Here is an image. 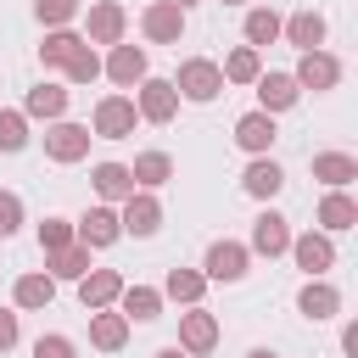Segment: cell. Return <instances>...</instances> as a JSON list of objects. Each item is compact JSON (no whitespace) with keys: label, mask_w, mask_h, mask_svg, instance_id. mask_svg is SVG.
I'll return each instance as SVG.
<instances>
[{"label":"cell","mask_w":358,"mask_h":358,"mask_svg":"<svg viewBox=\"0 0 358 358\" xmlns=\"http://www.w3.org/2000/svg\"><path fill=\"white\" fill-rule=\"evenodd\" d=\"M34 358H78V341H73V336H62V330H50V336H39V341H34Z\"/></svg>","instance_id":"obj_39"},{"label":"cell","mask_w":358,"mask_h":358,"mask_svg":"<svg viewBox=\"0 0 358 358\" xmlns=\"http://www.w3.org/2000/svg\"><path fill=\"white\" fill-rule=\"evenodd\" d=\"M341 73H347V67H341V56H330L324 45H319V50H302V62L291 67V78H296V90H302V95H308V90H313V95H330V90L341 84Z\"/></svg>","instance_id":"obj_9"},{"label":"cell","mask_w":358,"mask_h":358,"mask_svg":"<svg viewBox=\"0 0 358 358\" xmlns=\"http://www.w3.org/2000/svg\"><path fill=\"white\" fill-rule=\"evenodd\" d=\"M62 78H67V90H73V84H95V78H101V50H95V45H84V50L62 67Z\"/></svg>","instance_id":"obj_36"},{"label":"cell","mask_w":358,"mask_h":358,"mask_svg":"<svg viewBox=\"0 0 358 358\" xmlns=\"http://www.w3.org/2000/svg\"><path fill=\"white\" fill-rule=\"evenodd\" d=\"M117 218H123V235L151 241V235L162 229V201H157V190H134V196H123V201H117Z\"/></svg>","instance_id":"obj_13"},{"label":"cell","mask_w":358,"mask_h":358,"mask_svg":"<svg viewBox=\"0 0 358 358\" xmlns=\"http://www.w3.org/2000/svg\"><path fill=\"white\" fill-rule=\"evenodd\" d=\"M90 185H95V196H101V201H112V207H117L123 196H134V190H140V185H134V173H129V162H95V168H90Z\"/></svg>","instance_id":"obj_26"},{"label":"cell","mask_w":358,"mask_h":358,"mask_svg":"<svg viewBox=\"0 0 358 358\" xmlns=\"http://www.w3.org/2000/svg\"><path fill=\"white\" fill-rule=\"evenodd\" d=\"M151 358H190V352H179V347H157Z\"/></svg>","instance_id":"obj_42"},{"label":"cell","mask_w":358,"mask_h":358,"mask_svg":"<svg viewBox=\"0 0 358 358\" xmlns=\"http://www.w3.org/2000/svg\"><path fill=\"white\" fill-rule=\"evenodd\" d=\"M280 39H285V45H296V50H319V45L330 39V22H324V11L302 6V11H291V17L280 22Z\"/></svg>","instance_id":"obj_18"},{"label":"cell","mask_w":358,"mask_h":358,"mask_svg":"<svg viewBox=\"0 0 358 358\" xmlns=\"http://www.w3.org/2000/svg\"><path fill=\"white\" fill-rule=\"evenodd\" d=\"M246 358H280V352H274V347H252Z\"/></svg>","instance_id":"obj_43"},{"label":"cell","mask_w":358,"mask_h":358,"mask_svg":"<svg viewBox=\"0 0 358 358\" xmlns=\"http://www.w3.org/2000/svg\"><path fill=\"white\" fill-rule=\"evenodd\" d=\"M173 90H179V101H190V106H213V101L224 95V73H218L213 56H185L179 73H173Z\"/></svg>","instance_id":"obj_1"},{"label":"cell","mask_w":358,"mask_h":358,"mask_svg":"<svg viewBox=\"0 0 358 358\" xmlns=\"http://www.w3.org/2000/svg\"><path fill=\"white\" fill-rule=\"evenodd\" d=\"M285 246H291V218L285 213H274V207H263L257 218H252V235H246V252L252 257H285Z\"/></svg>","instance_id":"obj_11"},{"label":"cell","mask_w":358,"mask_h":358,"mask_svg":"<svg viewBox=\"0 0 358 358\" xmlns=\"http://www.w3.org/2000/svg\"><path fill=\"white\" fill-rule=\"evenodd\" d=\"M129 324H151V319H162V291L157 285H129L123 280V291H117V302H112Z\"/></svg>","instance_id":"obj_24"},{"label":"cell","mask_w":358,"mask_h":358,"mask_svg":"<svg viewBox=\"0 0 358 358\" xmlns=\"http://www.w3.org/2000/svg\"><path fill=\"white\" fill-rule=\"evenodd\" d=\"M22 224H28V213H22V196H17V190H0V241H11Z\"/></svg>","instance_id":"obj_38"},{"label":"cell","mask_w":358,"mask_h":358,"mask_svg":"<svg viewBox=\"0 0 358 358\" xmlns=\"http://www.w3.org/2000/svg\"><path fill=\"white\" fill-rule=\"evenodd\" d=\"M134 112H140V123H173L179 117V90H173V78H140L134 84Z\"/></svg>","instance_id":"obj_6"},{"label":"cell","mask_w":358,"mask_h":358,"mask_svg":"<svg viewBox=\"0 0 358 358\" xmlns=\"http://www.w3.org/2000/svg\"><path fill=\"white\" fill-rule=\"evenodd\" d=\"M280 11L274 6H246V22H241V39L252 45V50H268V45H280Z\"/></svg>","instance_id":"obj_28"},{"label":"cell","mask_w":358,"mask_h":358,"mask_svg":"<svg viewBox=\"0 0 358 358\" xmlns=\"http://www.w3.org/2000/svg\"><path fill=\"white\" fill-rule=\"evenodd\" d=\"M145 73H151V56H145V45H129V39L106 45V56H101V78H112L117 90H134Z\"/></svg>","instance_id":"obj_8"},{"label":"cell","mask_w":358,"mask_h":358,"mask_svg":"<svg viewBox=\"0 0 358 358\" xmlns=\"http://www.w3.org/2000/svg\"><path fill=\"white\" fill-rule=\"evenodd\" d=\"M22 341V324H17V308H0V358Z\"/></svg>","instance_id":"obj_40"},{"label":"cell","mask_w":358,"mask_h":358,"mask_svg":"<svg viewBox=\"0 0 358 358\" xmlns=\"http://www.w3.org/2000/svg\"><path fill=\"white\" fill-rule=\"evenodd\" d=\"M157 291H162V302H179V308H196V302L207 296V274H201V268H168Z\"/></svg>","instance_id":"obj_27"},{"label":"cell","mask_w":358,"mask_h":358,"mask_svg":"<svg viewBox=\"0 0 358 358\" xmlns=\"http://www.w3.org/2000/svg\"><path fill=\"white\" fill-rule=\"evenodd\" d=\"M22 145H28V117H22V106H0V151L17 157Z\"/></svg>","instance_id":"obj_34"},{"label":"cell","mask_w":358,"mask_h":358,"mask_svg":"<svg viewBox=\"0 0 358 358\" xmlns=\"http://www.w3.org/2000/svg\"><path fill=\"white\" fill-rule=\"evenodd\" d=\"M90 123H73V117H56V123H45V157L50 162H62V168H73V162H84L90 157Z\"/></svg>","instance_id":"obj_7"},{"label":"cell","mask_w":358,"mask_h":358,"mask_svg":"<svg viewBox=\"0 0 358 358\" xmlns=\"http://www.w3.org/2000/svg\"><path fill=\"white\" fill-rule=\"evenodd\" d=\"M274 140H280L274 112L252 106V112H241V117H235V145H241L246 157H268V151H274Z\"/></svg>","instance_id":"obj_14"},{"label":"cell","mask_w":358,"mask_h":358,"mask_svg":"<svg viewBox=\"0 0 358 358\" xmlns=\"http://www.w3.org/2000/svg\"><path fill=\"white\" fill-rule=\"evenodd\" d=\"M218 73H224V84H252V78L263 73V50H252V45H235V50L218 62Z\"/></svg>","instance_id":"obj_33"},{"label":"cell","mask_w":358,"mask_h":358,"mask_svg":"<svg viewBox=\"0 0 358 358\" xmlns=\"http://www.w3.org/2000/svg\"><path fill=\"white\" fill-rule=\"evenodd\" d=\"M117 291H123V274H117V268H90V274L78 280V302H84V313H90V308H112Z\"/></svg>","instance_id":"obj_30"},{"label":"cell","mask_w":358,"mask_h":358,"mask_svg":"<svg viewBox=\"0 0 358 358\" xmlns=\"http://www.w3.org/2000/svg\"><path fill=\"white\" fill-rule=\"evenodd\" d=\"M313 179L324 185V190H347L352 179H358V157L352 151H313Z\"/></svg>","instance_id":"obj_25"},{"label":"cell","mask_w":358,"mask_h":358,"mask_svg":"<svg viewBox=\"0 0 358 358\" xmlns=\"http://www.w3.org/2000/svg\"><path fill=\"white\" fill-rule=\"evenodd\" d=\"M73 235H78V246H90V252H106V246L123 241V218H117L112 201H95V207H84V213L73 218Z\"/></svg>","instance_id":"obj_4"},{"label":"cell","mask_w":358,"mask_h":358,"mask_svg":"<svg viewBox=\"0 0 358 358\" xmlns=\"http://www.w3.org/2000/svg\"><path fill=\"white\" fill-rule=\"evenodd\" d=\"M241 190H246L252 201H274V196L285 190V168H280L274 157H252L246 173H241Z\"/></svg>","instance_id":"obj_23"},{"label":"cell","mask_w":358,"mask_h":358,"mask_svg":"<svg viewBox=\"0 0 358 358\" xmlns=\"http://www.w3.org/2000/svg\"><path fill=\"white\" fill-rule=\"evenodd\" d=\"M246 268H252L246 241H229V235L207 241V252H201V274H207V285H235V280H246Z\"/></svg>","instance_id":"obj_2"},{"label":"cell","mask_w":358,"mask_h":358,"mask_svg":"<svg viewBox=\"0 0 358 358\" xmlns=\"http://www.w3.org/2000/svg\"><path fill=\"white\" fill-rule=\"evenodd\" d=\"M352 224H358V201H352L347 190H324L319 207H313V229H324V235H347Z\"/></svg>","instance_id":"obj_21"},{"label":"cell","mask_w":358,"mask_h":358,"mask_svg":"<svg viewBox=\"0 0 358 358\" xmlns=\"http://www.w3.org/2000/svg\"><path fill=\"white\" fill-rule=\"evenodd\" d=\"M296 313H302L308 324H330V319L341 313V291L330 285V274L302 280V291H296Z\"/></svg>","instance_id":"obj_17"},{"label":"cell","mask_w":358,"mask_h":358,"mask_svg":"<svg viewBox=\"0 0 358 358\" xmlns=\"http://www.w3.org/2000/svg\"><path fill=\"white\" fill-rule=\"evenodd\" d=\"M218 6H246V0H218Z\"/></svg>","instance_id":"obj_45"},{"label":"cell","mask_w":358,"mask_h":358,"mask_svg":"<svg viewBox=\"0 0 358 358\" xmlns=\"http://www.w3.org/2000/svg\"><path fill=\"white\" fill-rule=\"evenodd\" d=\"M67 101H73V90H67V84L39 78V84L22 95V117H28V123H56V117H67Z\"/></svg>","instance_id":"obj_16"},{"label":"cell","mask_w":358,"mask_h":358,"mask_svg":"<svg viewBox=\"0 0 358 358\" xmlns=\"http://www.w3.org/2000/svg\"><path fill=\"white\" fill-rule=\"evenodd\" d=\"M185 22H190V11H179L173 0H151V6L140 11L145 45H179V39H185Z\"/></svg>","instance_id":"obj_12"},{"label":"cell","mask_w":358,"mask_h":358,"mask_svg":"<svg viewBox=\"0 0 358 358\" xmlns=\"http://www.w3.org/2000/svg\"><path fill=\"white\" fill-rule=\"evenodd\" d=\"M50 302H56V280H50L45 268H28V274L11 280V308H17V313H45Z\"/></svg>","instance_id":"obj_19"},{"label":"cell","mask_w":358,"mask_h":358,"mask_svg":"<svg viewBox=\"0 0 358 358\" xmlns=\"http://www.w3.org/2000/svg\"><path fill=\"white\" fill-rule=\"evenodd\" d=\"M252 90H257V106H263V112H274V117H280V112H291V106L302 101V90H296V78H291V73H257V78H252Z\"/></svg>","instance_id":"obj_22"},{"label":"cell","mask_w":358,"mask_h":358,"mask_svg":"<svg viewBox=\"0 0 358 358\" xmlns=\"http://www.w3.org/2000/svg\"><path fill=\"white\" fill-rule=\"evenodd\" d=\"M84 45H90V39H84L78 28H45V39H39V62H45V67H67Z\"/></svg>","instance_id":"obj_31"},{"label":"cell","mask_w":358,"mask_h":358,"mask_svg":"<svg viewBox=\"0 0 358 358\" xmlns=\"http://www.w3.org/2000/svg\"><path fill=\"white\" fill-rule=\"evenodd\" d=\"M285 257L302 268V280H319V274L336 268V235H324V229H302V235H291Z\"/></svg>","instance_id":"obj_5"},{"label":"cell","mask_w":358,"mask_h":358,"mask_svg":"<svg viewBox=\"0 0 358 358\" xmlns=\"http://www.w3.org/2000/svg\"><path fill=\"white\" fill-rule=\"evenodd\" d=\"M140 129V112H134V95H101L95 112H90V134L95 140H129Z\"/></svg>","instance_id":"obj_3"},{"label":"cell","mask_w":358,"mask_h":358,"mask_svg":"<svg viewBox=\"0 0 358 358\" xmlns=\"http://www.w3.org/2000/svg\"><path fill=\"white\" fill-rule=\"evenodd\" d=\"M173 6H179V11H190V6H201V0H173Z\"/></svg>","instance_id":"obj_44"},{"label":"cell","mask_w":358,"mask_h":358,"mask_svg":"<svg viewBox=\"0 0 358 358\" xmlns=\"http://www.w3.org/2000/svg\"><path fill=\"white\" fill-rule=\"evenodd\" d=\"M90 268H95V263H90V246H78V241H73V246H62V252H45V274H50L56 285H62V280H67V285H78Z\"/></svg>","instance_id":"obj_29"},{"label":"cell","mask_w":358,"mask_h":358,"mask_svg":"<svg viewBox=\"0 0 358 358\" xmlns=\"http://www.w3.org/2000/svg\"><path fill=\"white\" fill-rule=\"evenodd\" d=\"M129 34V11L117 6V0H90V11H84V39L90 45H117Z\"/></svg>","instance_id":"obj_15"},{"label":"cell","mask_w":358,"mask_h":358,"mask_svg":"<svg viewBox=\"0 0 358 358\" xmlns=\"http://www.w3.org/2000/svg\"><path fill=\"white\" fill-rule=\"evenodd\" d=\"M129 336H134V324L117 308H90V347L95 352H123Z\"/></svg>","instance_id":"obj_20"},{"label":"cell","mask_w":358,"mask_h":358,"mask_svg":"<svg viewBox=\"0 0 358 358\" xmlns=\"http://www.w3.org/2000/svg\"><path fill=\"white\" fill-rule=\"evenodd\" d=\"M341 352H347V358H358V324H352V319L341 324Z\"/></svg>","instance_id":"obj_41"},{"label":"cell","mask_w":358,"mask_h":358,"mask_svg":"<svg viewBox=\"0 0 358 358\" xmlns=\"http://www.w3.org/2000/svg\"><path fill=\"white\" fill-rule=\"evenodd\" d=\"M84 11V0H34L39 28H73V17Z\"/></svg>","instance_id":"obj_35"},{"label":"cell","mask_w":358,"mask_h":358,"mask_svg":"<svg viewBox=\"0 0 358 358\" xmlns=\"http://www.w3.org/2000/svg\"><path fill=\"white\" fill-rule=\"evenodd\" d=\"M218 336H224V330H218V313H207V308L196 302V308L179 313V341H173V347L190 352V358H207V352H218Z\"/></svg>","instance_id":"obj_10"},{"label":"cell","mask_w":358,"mask_h":358,"mask_svg":"<svg viewBox=\"0 0 358 358\" xmlns=\"http://www.w3.org/2000/svg\"><path fill=\"white\" fill-rule=\"evenodd\" d=\"M129 173H134L140 190H162V185L173 179V157H168V151H140V157L129 162Z\"/></svg>","instance_id":"obj_32"},{"label":"cell","mask_w":358,"mask_h":358,"mask_svg":"<svg viewBox=\"0 0 358 358\" xmlns=\"http://www.w3.org/2000/svg\"><path fill=\"white\" fill-rule=\"evenodd\" d=\"M78 235H73V218H39V252H62V246H73Z\"/></svg>","instance_id":"obj_37"}]
</instances>
